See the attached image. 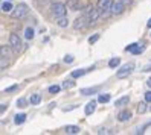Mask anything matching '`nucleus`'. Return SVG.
I'll return each mask as SVG.
<instances>
[{
    "label": "nucleus",
    "instance_id": "nucleus-1",
    "mask_svg": "<svg viewBox=\"0 0 151 135\" xmlns=\"http://www.w3.org/2000/svg\"><path fill=\"white\" fill-rule=\"evenodd\" d=\"M29 12V8L28 5H24V3H19L15 8H12V11H11V15H12V18L15 20H19V18H23V17Z\"/></svg>",
    "mask_w": 151,
    "mask_h": 135
},
{
    "label": "nucleus",
    "instance_id": "nucleus-2",
    "mask_svg": "<svg viewBox=\"0 0 151 135\" xmlns=\"http://www.w3.org/2000/svg\"><path fill=\"white\" fill-rule=\"evenodd\" d=\"M66 11H67V8L63 2H55V3H52L50 6V12L54 17H61V15H66Z\"/></svg>",
    "mask_w": 151,
    "mask_h": 135
},
{
    "label": "nucleus",
    "instance_id": "nucleus-3",
    "mask_svg": "<svg viewBox=\"0 0 151 135\" xmlns=\"http://www.w3.org/2000/svg\"><path fill=\"white\" fill-rule=\"evenodd\" d=\"M88 26H90V23H88V17L87 15L78 17V18L73 21V29H76V31H83V29L88 28Z\"/></svg>",
    "mask_w": 151,
    "mask_h": 135
},
{
    "label": "nucleus",
    "instance_id": "nucleus-4",
    "mask_svg": "<svg viewBox=\"0 0 151 135\" xmlns=\"http://www.w3.org/2000/svg\"><path fill=\"white\" fill-rule=\"evenodd\" d=\"M133 70H134V64H133V62H128V64H125V65H122V67H121V70H118V73H116V76H118L119 79H124V77H127V76H130Z\"/></svg>",
    "mask_w": 151,
    "mask_h": 135
},
{
    "label": "nucleus",
    "instance_id": "nucleus-5",
    "mask_svg": "<svg viewBox=\"0 0 151 135\" xmlns=\"http://www.w3.org/2000/svg\"><path fill=\"white\" fill-rule=\"evenodd\" d=\"M9 46H11L14 50H17V52L22 50L23 44H22V40H20V37H19L17 33H11V35H9Z\"/></svg>",
    "mask_w": 151,
    "mask_h": 135
},
{
    "label": "nucleus",
    "instance_id": "nucleus-6",
    "mask_svg": "<svg viewBox=\"0 0 151 135\" xmlns=\"http://www.w3.org/2000/svg\"><path fill=\"white\" fill-rule=\"evenodd\" d=\"M124 9H125V5L121 3L119 0L116 3H111V8H110V11H111V15H119L124 12Z\"/></svg>",
    "mask_w": 151,
    "mask_h": 135
},
{
    "label": "nucleus",
    "instance_id": "nucleus-7",
    "mask_svg": "<svg viewBox=\"0 0 151 135\" xmlns=\"http://www.w3.org/2000/svg\"><path fill=\"white\" fill-rule=\"evenodd\" d=\"M98 18H101V9H99V8H93L92 12L88 14V21H90V26L95 24L98 21Z\"/></svg>",
    "mask_w": 151,
    "mask_h": 135
},
{
    "label": "nucleus",
    "instance_id": "nucleus-8",
    "mask_svg": "<svg viewBox=\"0 0 151 135\" xmlns=\"http://www.w3.org/2000/svg\"><path fill=\"white\" fill-rule=\"evenodd\" d=\"M95 67H90V68H78V70H73L72 73H70V76H72L73 79H76V77H81V76H84L86 73H88V71H92Z\"/></svg>",
    "mask_w": 151,
    "mask_h": 135
},
{
    "label": "nucleus",
    "instance_id": "nucleus-9",
    "mask_svg": "<svg viewBox=\"0 0 151 135\" xmlns=\"http://www.w3.org/2000/svg\"><path fill=\"white\" fill-rule=\"evenodd\" d=\"M70 11H79V9H83V5L79 3V0H69L67 5H66Z\"/></svg>",
    "mask_w": 151,
    "mask_h": 135
},
{
    "label": "nucleus",
    "instance_id": "nucleus-10",
    "mask_svg": "<svg viewBox=\"0 0 151 135\" xmlns=\"http://www.w3.org/2000/svg\"><path fill=\"white\" fill-rule=\"evenodd\" d=\"M127 52H131V53H134V55H139V53L144 52V47L134 43V44H130V46L127 47Z\"/></svg>",
    "mask_w": 151,
    "mask_h": 135
},
{
    "label": "nucleus",
    "instance_id": "nucleus-11",
    "mask_svg": "<svg viewBox=\"0 0 151 135\" xmlns=\"http://www.w3.org/2000/svg\"><path fill=\"white\" fill-rule=\"evenodd\" d=\"M111 0H98V6L96 8H99L101 11H105V9H110L111 8Z\"/></svg>",
    "mask_w": 151,
    "mask_h": 135
},
{
    "label": "nucleus",
    "instance_id": "nucleus-12",
    "mask_svg": "<svg viewBox=\"0 0 151 135\" xmlns=\"http://www.w3.org/2000/svg\"><path fill=\"white\" fill-rule=\"evenodd\" d=\"M0 55L6 58H12V47L11 46H0Z\"/></svg>",
    "mask_w": 151,
    "mask_h": 135
},
{
    "label": "nucleus",
    "instance_id": "nucleus-13",
    "mask_svg": "<svg viewBox=\"0 0 151 135\" xmlns=\"http://www.w3.org/2000/svg\"><path fill=\"white\" fill-rule=\"evenodd\" d=\"M95 109H96V102L92 100V102H88V103L86 105V108H84V114H86V115H92V114L95 112Z\"/></svg>",
    "mask_w": 151,
    "mask_h": 135
},
{
    "label": "nucleus",
    "instance_id": "nucleus-14",
    "mask_svg": "<svg viewBox=\"0 0 151 135\" xmlns=\"http://www.w3.org/2000/svg\"><path fill=\"white\" fill-rule=\"evenodd\" d=\"M130 119H131V112L130 111H122V112L118 114V120L119 122H127Z\"/></svg>",
    "mask_w": 151,
    "mask_h": 135
},
{
    "label": "nucleus",
    "instance_id": "nucleus-15",
    "mask_svg": "<svg viewBox=\"0 0 151 135\" xmlns=\"http://www.w3.org/2000/svg\"><path fill=\"white\" fill-rule=\"evenodd\" d=\"M57 24L60 26V28H67V26H69V20L66 18V15L57 17Z\"/></svg>",
    "mask_w": 151,
    "mask_h": 135
},
{
    "label": "nucleus",
    "instance_id": "nucleus-16",
    "mask_svg": "<svg viewBox=\"0 0 151 135\" xmlns=\"http://www.w3.org/2000/svg\"><path fill=\"white\" fill-rule=\"evenodd\" d=\"M98 90H99V87H92V88H83L81 90V94L84 96H90L93 93H98Z\"/></svg>",
    "mask_w": 151,
    "mask_h": 135
},
{
    "label": "nucleus",
    "instance_id": "nucleus-17",
    "mask_svg": "<svg viewBox=\"0 0 151 135\" xmlns=\"http://www.w3.org/2000/svg\"><path fill=\"white\" fill-rule=\"evenodd\" d=\"M9 64H11V58H6V56H2V55H0V70H2V68H6Z\"/></svg>",
    "mask_w": 151,
    "mask_h": 135
},
{
    "label": "nucleus",
    "instance_id": "nucleus-18",
    "mask_svg": "<svg viewBox=\"0 0 151 135\" xmlns=\"http://www.w3.org/2000/svg\"><path fill=\"white\" fill-rule=\"evenodd\" d=\"M128 102H130V97H128V96H124V97L118 99V100L114 102V106H122V105H127Z\"/></svg>",
    "mask_w": 151,
    "mask_h": 135
},
{
    "label": "nucleus",
    "instance_id": "nucleus-19",
    "mask_svg": "<svg viewBox=\"0 0 151 135\" xmlns=\"http://www.w3.org/2000/svg\"><path fill=\"white\" fill-rule=\"evenodd\" d=\"M26 119H28V117H26V114H17L15 119H14V123H15V124H22V123L26 122Z\"/></svg>",
    "mask_w": 151,
    "mask_h": 135
},
{
    "label": "nucleus",
    "instance_id": "nucleus-20",
    "mask_svg": "<svg viewBox=\"0 0 151 135\" xmlns=\"http://www.w3.org/2000/svg\"><path fill=\"white\" fill-rule=\"evenodd\" d=\"M64 132L69 134V135L78 134V132H79V128H78V126H66V128H64Z\"/></svg>",
    "mask_w": 151,
    "mask_h": 135
},
{
    "label": "nucleus",
    "instance_id": "nucleus-21",
    "mask_svg": "<svg viewBox=\"0 0 151 135\" xmlns=\"http://www.w3.org/2000/svg\"><path fill=\"white\" fill-rule=\"evenodd\" d=\"M119 64H121V59H119V58H111V59L109 61V67H110V68H116Z\"/></svg>",
    "mask_w": 151,
    "mask_h": 135
},
{
    "label": "nucleus",
    "instance_id": "nucleus-22",
    "mask_svg": "<svg viewBox=\"0 0 151 135\" xmlns=\"http://www.w3.org/2000/svg\"><path fill=\"white\" fill-rule=\"evenodd\" d=\"M28 100H26V99L24 97H20L19 99V100H17V108H22V109H23V108H26V106H28Z\"/></svg>",
    "mask_w": 151,
    "mask_h": 135
},
{
    "label": "nucleus",
    "instance_id": "nucleus-23",
    "mask_svg": "<svg viewBox=\"0 0 151 135\" xmlns=\"http://www.w3.org/2000/svg\"><path fill=\"white\" fill-rule=\"evenodd\" d=\"M29 102H31L32 105H38V103L41 102V96H40V94H32Z\"/></svg>",
    "mask_w": 151,
    "mask_h": 135
},
{
    "label": "nucleus",
    "instance_id": "nucleus-24",
    "mask_svg": "<svg viewBox=\"0 0 151 135\" xmlns=\"http://www.w3.org/2000/svg\"><path fill=\"white\" fill-rule=\"evenodd\" d=\"M98 102H99V103H107V102H110V94H99V97H98Z\"/></svg>",
    "mask_w": 151,
    "mask_h": 135
},
{
    "label": "nucleus",
    "instance_id": "nucleus-25",
    "mask_svg": "<svg viewBox=\"0 0 151 135\" xmlns=\"http://www.w3.org/2000/svg\"><path fill=\"white\" fill-rule=\"evenodd\" d=\"M2 11H3V12H11V11H12V3L6 0V3L2 5Z\"/></svg>",
    "mask_w": 151,
    "mask_h": 135
},
{
    "label": "nucleus",
    "instance_id": "nucleus-26",
    "mask_svg": "<svg viewBox=\"0 0 151 135\" xmlns=\"http://www.w3.org/2000/svg\"><path fill=\"white\" fill-rule=\"evenodd\" d=\"M147 109H148V108H147V103H145V102H140V103L137 105V112H139V114H145Z\"/></svg>",
    "mask_w": 151,
    "mask_h": 135
},
{
    "label": "nucleus",
    "instance_id": "nucleus-27",
    "mask_svg": "<svg viewBox=\"0 0 151 135\" xmlns=\"http://www.w3.org/2000/svg\"><path fill=\"white\" fill-rule=\"evenodd\" d=\"M24 37H26V40H32L34 38V29L32 28H26L24 29Z\"/></svg>",
    "mask_w": 151,
    "mask_h": 135
},
{
    "label": "nucleus",
    "instance_id": "nucleus-28",
    "mask_svg": "<svg viewBox=\"0 0 151 135\" xmlns=\"http://www.w3.org/2000/svg\"><path fill=\"white\" fill-rule=\"evenodd\" d=\"M98 134L99 135H109V134H114L113 129H107V128H101L99 131H98Z\"/></svg>",
    "mask_w": 151,
    "mask_h": 135
},
{
    "label": "nucleus",
    "instance_id": "nucleus-29",
    "mask_svg": "<svg viewBox=\"0 0 151 135\" xmlns=\"http://www.w3.org/2000/svg\"><path fill=\"white\" fill-rule=\"evenodd\" d=\"M60 90H61L60 85H52V87H49V93L50 94H57V93H60Z\"/></svg>",
    "mask_w": 151,
    "mask_h": 135
},
{
    "label": "nucleus",
    "instance_id": "nucleus-30",
    "mask_svg": "<svg viewBox=\"0 0 151 135\" xmlns=\"http://www.w3.org/2000/svg\"><path fill=\"white\" fill-rule=\"evenodd\" d=\"M72 87H75V82L73 80H64V84H63V88H72Z\"/></svg>",
    "mask_w": 151,
    "mask_h": 135
},
{
    "label": "nucleus",
    "instance_id": "nucleus-31",
    "mask_svg": "<svg viewBox=\"0 0 151 135\" xmlns=\"http://www.w3.org/2000/svg\"><path fill=\"white\" fill-rule=\"evenodd\" d=\"M98 40H99V33H95V35H92V37L88 38V43H90V44H93V43H96Z\"/></svg>",
    "mask_w": 151,
    "mask_h": 135
},
{
    "label": "nucleus",
    "instance_id": "nucleus-32",
    "mask_svg": "<svg viewBox=\"0 0 151 135\" xmlns=\"http://www.w3.org/2000/svg\"><path fill=\"white\" fill-rule=\"evenodd\" d=\"M73 59H75V58H73L72 55H66V56H64V62H66V64H70V62H73Z\"/></svg>",
    "mask_w": 151,
    "mask_h": 135
},
{
    "label": "nucleus",
    "instance_id": "nucleus-33",
    "mask_svg": "<svg viewBox=\"0 0 151 135\" xmlns=\"http://www.w3.org/2000/svg\"><path fill=\"white\" fill-rule=\"evenodd\" d=\"M15 90H17V85H12V87H9V88H6L5 91H6V93H12V91H15Z\"/></svg>",
    "mask_w": 151,
    "mask_h": 135
},
{
    "label": "nucleus",
    "instance_id": "nucleus-34",
    "mask_svg": "<svg viewBox=\"0 0 151 135\" xmlns=\"http://www.w3.org/2000/svg\"><path fill=\"white\" fill-rule=\"evenodd\" d=\"M145 102H151V91L145 93Z\"/></svg>",
    "mask_w": 151,
    "mask_h": 135
},
{
    "label": "nucleus",
    "instance_id": "nucleus-35",
    "mask_svg": "<svg viewBox=\"0 0 151 135\" xmlns=\"http://www.w3.org/2000/svg\"><path fill=\"white\" fill-rule=\"evenodd\" d=\"M121 3H124V5H130L131 3V0H119Z\"/></svg>",
    "mask_w": 151,
    "mask_h": 135
},
{
    "label": "nucleus",
    "instance_id": "nucleus-36",
    "mask_svg": "<svg viewBox=\"0 0 151 135\" xmlns=\"http://www.w3.org/2000/svg\"><path fill=\"white\" fill-rule=\"evenodd\" d=\"M144 71H151V64H150V65H147V67L144 68Z\"/></svg>",
    "mask_w": 151,
    "mask_h": 135
},
{
    "label": "nucleus",
    "instance_id": "nucleus-37",
    "mask_svg": "<svg viewBox=\"0 0 151 135\" xmlns=\"http://www.w3.org/2000/svg\"><path fill=\"white\" fill-rule=\"evenodd\" d=\"M147 85H148V87H150V88H151V77H150V79H148V80H147Z\"/></svg>",
    "mask_w": 151,
    "mask_h": 135
},
{
    "label": "nucleus",
    "instance_id": "nucleus-38",
    "mask_svg": "<svg viewBox=\"0 0 151 135\" xmlns=\"http://www.w3.org/2000/svg\"><path fill=\"white\" fill-rule=\"evenodd\" d=\"M5 109H6V105H3V108H0V112H5Z\"/></svg>",
    "mask_w": 151,
    "mask_h": 135
},
{
    "label": "nucleus",
    "instance_id": "nucleus-39",
    "mask_svg": "<svg viewBox=\"0 0 151 135\" xmlns=\"http://www.w3.org/2000/svg\"><path fill=\"white\" fill-rule=\"evenodd\" d=\"M147 26H148V28H151V18L148 20V23H147Z\"/></svg>",
    "mask_w": 151,
    "mask_h": 135
},
{
    "label": "nucleus",
    "instance_id": "nucleus-40",
    "mask_svg": "<svg viewBox=\"0 0 151 135\" xmlns=\"http://www.w3.org/2000/svg\"><path fill=\"white\" fill-rule=\"evenodd\" d=\"M150 111H151V106H150Z\"/></svg>",
    "mask_w": 151,
    "mask_h": 135
},
{
    "label": "nucleus",
    "instance_id": "nucleus-41",
    "mask_svg": "<svg viewBox=\"0 0 151 135\" xmlns=\"http://www.w3.org/2000/svg\"><path fill=\"white\" fill-rule=\"evenodd\" d=\"M8 2H11V0H8Z\"/></svg>",
    "mask_w": 151,
    "mask_h": 135
}]
</instances>
